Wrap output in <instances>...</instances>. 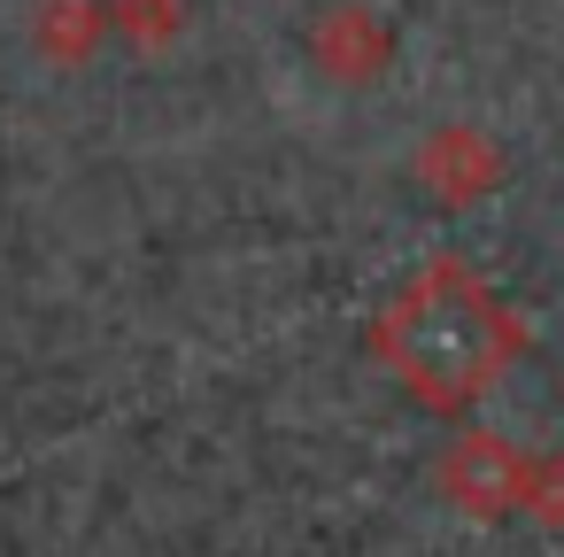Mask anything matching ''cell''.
I'll list each match as a JSON object with an SVG mask.
<instances>
[{"instance_id":"obj_1","label":"cell","mask_w":564,"mask_h":557,"mask_svg":"<svg viewBox=\"0 0 564 557\" xmlns=\"http://www.w3.org/2000/svg\"><path fill=\"white\" fill-rule=\"evenodd\" d=\"M371 356L402 379V395L433 418H464L495 379L525 356V325L502 294H487L464 264H425L379 318Z\"/></svg>"},{"instance_id":"obj_2","label":"cell","mask_w":564,"mask_h":557,"mask_svg":"<svg viewBox=\"0 0 564 557\" xmlns=\"http://www.w3.org/2000/svg\"><path fill=\"white\" fill-rule=\"evenodd\" d=\"M433 480H441V495L464 511V518H510L518 503H525V449L518 441H502V433H456L448 449H441V464H433Z\"/></svg>"},{"instance_id":"obj_3","label":"cell","mask_w":564,"mask_h":557,"mask_svg":"<svg viewBox=\"0 0 564 557\" xmlns=\"http://www.w3.org/2000/svg\"><path fill=\"white\" fill-rule=\"evenodd\" d=\"M417 186L441 202V210H471L495 179H502V156L471 132V125H441V132H425V148H417Z\"/></svg>"},{"instance_id":"obj_4","label":"cell","mask_w":564,"mask_h":557,"mask_svg":"<svg viewBox=\"0 0 564 557\" xmlns=\"http://www.w3.org/2000/svg\"><path fill=\"white\" fill-rule=\"evenodd\" d=\"M387 55H394V40H387V24L364 9V0H340V9H325L310 24V63L333 86H371L387 71Z\"/></svg>"},{"instance_id":"obj_5","label":"cell","mask_w":564,"mask_h":557,"mask_svg":"<svg viewBox=\"0 0 564 557\" xmlns=\"http://www.w3.org/2000/svg\"><path fill=\"white\" fill-rule=\"evenodd\" d=\"M101 9L94 0H47V55H94Z\"/></svg>"},{"instance_id":"obj_6","label":"cell","mask_w":564,"mask_h":557,"mask_svg":"<svg viewBox=\"0 0 564 557\" xmlns=\"http://www.w3.org/2000/svg\"><path fill=\"white\" fill-rule=\"evenodd\" d=\"M518 511L564 534V457H525V503Z\"/></svg>"},{"instance_id":"obj_7","label":"cell","mask_w":564,"mask_h":557,"mask_svg":"<svg viewBox=\"0 0 564 557\" xmlns=\"http://www.w3.org/2000/svg\"><path fill=\"white\" fill-rule=\"evenodd\" d=\"M117 24L132 40H148V47H163L178 32V0H117Z\"/></svg>"}]
</instances>
